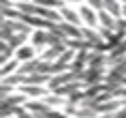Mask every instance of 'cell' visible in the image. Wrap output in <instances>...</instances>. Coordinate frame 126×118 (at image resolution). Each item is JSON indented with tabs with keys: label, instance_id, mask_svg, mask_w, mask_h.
<instances>
[{
	"label": "cell",
	"instance_id": "6da1fadb",
	"mask_svg": "<svg viewBox=\"0 0 126 118\" xmlns=\"http://www.w3.org/2000/svg\"><path fill=\"white\" fill-rule=\"evenodd\" d=\"M105 67H88L86 71L81 73V82L86 86H92V84H100L105 82Z\"/></svg>",
	"mask_w": 126,
	"mask_h": 118
},
{
	"label": "cell",
	"instance_id": "7a4b0ae2",
	"mask_svg": "<svg viewBox=\"0 0 126 118\" xmlns=\"http://www.w3.org/2000/svg\"><path fill=\"white\" fill-rule=\"evenodd\" d=\"M79 15L83 20V26H90V28H100V22H98V11H94L90 4H79Z\"/></svg>",
	"mask_w": 126,
	"mask_h": 118
},
{
	"label": "cell",
	"instance_id": "3957f363",
	"mask_svg": "<svg viewBox=\"0 0 126 118\" xmlns=\"http://www.w3.org/2000/svg\"><path fill=\"white\" fill-rule=\"evenodd\" d=\"M58 11H60V15H62V22H68V24H75V26H83L79 9H73V4H64V7L58 9Z\"/></svg>",
	"mask_w": 126,
	"mask_h": 118
},
{
	"label": "cell",
	"instance_id": "277c9868",
	"mask_svg": "<svg viewBox=\"0 0 126 118\" xmlns=\"http://www.w3.org/2000/svg\"><path fill=\"white\" fill-rule=\"evenodd\" d=\"M66 49V41H58V43H51V45H47L43 52L39 54L43 60H58L60 54Z\"/></svg>",
	"mask_w": 126,
	"mask_h": 118
},
{
	"label": "cell",
	"instance_id": "5b68a950",
	"mask_svg": "<svg viewBox=\"0 0 126 118\" xmlns=\"http://www.w3.org/2000/svg\"><path fill=\"white\" fill-rule=\"evenodd\" d=\"M30 101L28 94H24L21 90H15L13 94H9V97H2L0 99V105H11V107H21V105H26Z\"/></svg>",
	"mask_w": 126,
	"mask_h": 118
},
{
	"label": "cell",
	"instance_id": "8992f818",
	"mask_svg": "<svg viewBox=\"0 0 126 118\" xmlns=\"http://www.w3.org/2000/svg\"><path fill=\"white\" fill-rule=\"evenodd\" d=\"M36 52H39V49H36L32 43H26V45H21L19 49H15V58L21 60V62H26V60L36 58Z\"/></svg>",
	"mask_w": 126,
	"mask_h": 118
},
{
	"label": "cell",
	"instance_id": "52a82bcc",
	"mask_svg": "<svg viewBox=\"0 0 126 118\" xmlns=\"http://www.w3.org/2000/svg\"><path fill=\"white\" fill-rule=\"evenodd\" d=\"M19 90L24 94H28L30 99H43L49 92V88L47 86H28V84H24V86H19Z\"/></svg>",
	"mask_w": 126,
	"mask_h": 118
},
{
	"label": "cell",
	"instance_id": "ba28073f",
	"mask_svg": "<svg viewBox=\"0 0 126 118\" xmlns=\"http://www.w3.org/2000/svg\"><path fill=\"white\" fill-rule=\"evenodd\" d=\"M19 65H21V60H17V58H11V60H7V62H0V75L7 77V75L17 73L19 71Z\"/></svg>",
	"mask_w": 126,
	"mask_h": 118
},
{
	"label": "cell",
	"instance_id": "9c48e42d",
	"mask_svg": "<svg viewBox=\"0 0 126 118\" xmlns=\"http://www.w3.org/2000/svg\"><path fill=\"white\" fill-rule=\"evenodd\" d=\"M39 69H41V56H36V58H32V60L21 62L17 73H21V75H30V73H36Z\"/></svg>",
	"mask_w": 126,
	"mask_h": 118
},
{
	"label": "cell",
	"instance_id": "30bf717a",
	"mask_svg": "<svg viewBox=\"0 0 126 118\" xmlns=\"http://www.w3.org/2000/svg\"><path fill=\"white\" fill-rule=\"evenodd\" d=\"M98 22H100V28H107V30H115V24H118V17H113L109 11H98Z\"/></svg>",
	"mask_w": 126,
	"mask_h": 118
},
{
	"label": "cell",
	"instance_id": "8fae6325",
	"mask_svg": "<svg viewBox=\"0 0 126 118\" xmlns=\"http://www.w3.org/2000/svg\"><path fill=\"white\" fill-rule=\"evenodd\" d=\"M26 107L32 112V114H45V112L51 110V107H49V105H47L43 99H30V101L26 103Z\"/></svg>",
	"mask_w": 126,
	"mask_h": 118
},
{
	"label": "cell",
	"instance_id": "7c38bea8",
	"mask_svg": "<svg viewBox=\"0 0 126 118\" xmlns=\"http://www.w3.org/2000/svg\"><path fill=\"white\" fill-rule=\"evenodd\" d=\"M30 37H32V34H26V32H15L13 37H11V39L7 41L9 45L13 47V49H19L21 45H26L28 41H30Z\"/></svg>",
	"mask_w": 126,
	"mask_h": 118
},
{
	"label": "cell",
	"instance_id": "4fadbf2b",
	"mask_svg": "<svg viewBox=\"0 0 126 118\" xmlns=\"http://www.w3.org/2000/svg\"><path fill=\"white\" fill-rule=\"evenodd\" d=\"M122 9L124 4L120 0H105V11H109L113 17H122Z\"/></svg>",
	"mask_w": 126,
	"mask_h": 118
},
{
	"label": "cell",
	"instance_id": "5bb4252c",
	"mask_svg": "<svg viewBox=\"0 0 126 118\" xmlns=\"http://www.w3.org/2000/svg\"><path fill=\"white\" fill-rule=\"evenodd\" d=\"M15 88H17V86L9 84V82H2V86H0V99H2V97H9V94H13Z\"/></svg>",
	"mask_w": 126,
	"mask_h": 118
},
{
	"label": "cell",
	"instance_id": "9a60e30c",
	"mask_svg": "<svg viewBox=\"0 0 126 118\" xmlns=\"http://www.w3.org/2000/svg\"><path fill=\"white\" fill-rule=\"evenodd\" d=\"M86 4H90L94 11H103L105 9V0H86Z\"/></svg>",
	"mask_w": 126,
	"mask_h": 118
},
{
	"label": "cell",
	"instance_id": "2e32d148",
	"mask_svg": "<svg viewBox=\"0 0 126 118\" xmlns=\"http://www.w3.org/2000/svg\"><path fill=\"white\" fill-rule=\"evenodd\" d=\"M64 2H66V4H83L86 0H64Z\"/></svg>",
	"mask_w": 126,
	"mask_h": 118
},
{
	"label": "cell",
	"instance_id": "e0dca14e",
	"mask_svg": "<svg viewBox=\"0 0 126 118\" xmlns=\"http://www.w3.org/2000/svg\"><path fill=\"white\" fill-rule=\"evenodd\" d=\"M122 17L126 20V4H124V9H122Z\"/></svg>",
	"mask_w": 126,
	"mask_h": 118
},
{
	"label": "cell",
	"instance_id": "ac0fdd59",
	"mask_svg": "<svg viewBox=\"0 0 126 118\" xmlns=\"http://www.w3.org/2000/svg\"><path fill=\"white\" fill-rule=\"evenodd\" d=\"M15 4H19V2H28V0H13Z\"/></svg>",
	"mask_w": 126,
	"mask_h": 118
},
{
	"label": "cell",
	"instance_id": "d6986e66",
	"mask_svg": "<svg viewBox=\"0 0 126 118\" xmlns=\"http://www.w3.org/2000/svg\"><path fill=\"white\" fill-rule=\"evenodd\" d=\"M120 2H122V4H126V0H120Z\"/></svg>",
	"mask_w": 126,
	"mask_h": 118
},
{
	"label": "cell",
	"instance_id": "ffe728a7",
	"mask_svg": "<svg viewBox=\"0 0 126 118\" xmlns=\"http://www.w3.org/2000/svg\"><path fill=\"white\" fill-rule=\"evenodd\" d=\"M7 118H17V116H7Z\"/></svg>",
	"mask_w": 126,
	"mask_h": 118
}]
</instances>
